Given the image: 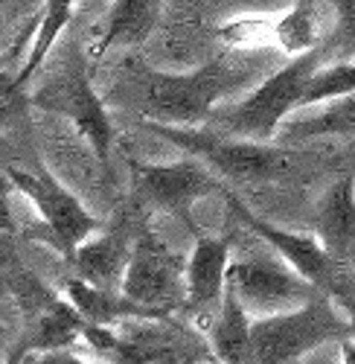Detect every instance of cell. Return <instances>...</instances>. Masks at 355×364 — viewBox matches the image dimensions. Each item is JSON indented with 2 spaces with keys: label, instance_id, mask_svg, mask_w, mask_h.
<instances>
[{
  "label": "cell",
  "instance_id": "6da1fadb",
  "mask_svg": "<svg viewBox=\"0 0 355 364\" xmlns=\"http://www.w3.org/2000/svg\"><path fill=\"white\" fill-rule=\"evenodd\" d=\"M277 47H224L192 73H160L140 58L123 65L120 82L105 102H120L140 114V123L160 126H198L210 114L248 94L265 76L280 68Z\"/></svg>",
  "mask_w": 355,
  "mask_h": 364
},
{
  "label": "cell",
  "instance_id": "7a4b0ae2",
  "mask_svg": "<svg viewBox=\"0 0 355 364\" xmlns=\"http://www.w3.org/2000/svg\"><path fill=\"white\" fill-rule=\"evenodd\" d=\"M323 65H329L327 47H315L303 55H291L285 65H280L253 90H248L242 100L219 105L207 119V129L256 143L277 140L280 126L294 111H300L306 87Z\"/></svg>",
  "mask_w": 355,
  "mask_h": 364
},
{
  "label": "cell",
  "instance_id": "3957f363",
  "mask_svg": "<svg viewBox=\"0 0 355 364\" xmlns=\"http://www.w3.org/2000/svg\"><path fill=\"white\" fill-rule=\"evenodd\" d=\"M29 102L47 114L70 119V123L82 132V137L91 143L99 164L108 166L111 149H114V123L108 117L105 100L94 87L91 65H87L84 47L79 44L76 36H70L62 55L53 58L50 70L44 73V79L33 90Z\"/></svg>",
  "mask_w": 355,
  "mask_h": 364
},
{
  "label": "cell",
  "instance_id": "277c9868",
  "mask_svg": "<svg viewBox=\"0 0 355 364\" xmlns=\"http://www.w3.org/2000/svg\"><path fill=\"white\" fill-rule=\"evenodd\" d=\"M143 129H149L160 140H169L184 155L204 161L216 175H224L230 181H283L306 166L300 151H288L271 143L227 137L210 129L160 126V123H143Z\"/></svg>",
  "mask_w": 355,
  "mask_h": 364
},
{
  "label": "cell",
  "instance_id": "5b68a950",
  "mask_svg": "<svg viewBox=\"0 0 355 364\" xmlns=\"http://www.w3.org/2000/svg\"><path fill=\"white\" fill-rule=\"evenodd\" d=\"M251 336L256 364H300L320 347L352 338V323L335 306V297L320 294L300 309L256 318Z\"/></svg>",
  "mask_w": 355,
  "mask_h": 364
},
{
  "label": "cell",
  "instance_id": "8992f818",
  "mask_svg": "<svg viewBox=\"0 0 355 364\" xmlns=\"http://www.w3.org/2000/svg\"><path fill=\"white\" fill-rule=\"evenodd\" d=\"M227 286L242 300V306L253 321L300 309L309 300L323 294L300 271H294L271 245H265L262 257L248 251L233 257Z\"/></svg>",
  "mask_w": 355,
  "mask_h": 364
},
{
  "label": "cell",
  "instance_id": "52a82bcc",
  "mask_svg": "<svg viewBox=\"0 0 355 364\" xmlns=\"http://www.w3.org/2000/svg\"><path fill=\"white\" fill-rule=\"evenodd\" d=\"M123 294L163 315L184 312L187 306V259L155 233L149 219L137 233L123 277Z\"/></svg>",
  "mask_w": 355,
  "mask_h": 364
},
{
  "label": "cell",
  "instance_id": "ba28073f",
  "mask_svg": "<svg viewBox=\"0 0 355 364\" xmlns=\"http://www.w3.org/2000/svg\"><path fill=\"white\" fill-rule=\"evenodd\" d=\"M6 178H9L12 190H18L36 207L41 225L53 236V248L65 259H70L82 242H87L94 233H99L105 228L102 219H97L91 210L70 190L58 184L50 172H44V169L33 172V169H21V166L6 164Z\"/></svg>",
  "mask_w": 355,
  "mask_h": 364
},
{
  "label": "cell",
  "instance_id": "9c48e42d",
  "mask_svg": "<svg viewBox=\"0 0 355 364\" xmlns=\"http://www.w3.org/2000/svg\"><path fill=\"white\" fill-rule=\"evenodd\" d=\"M131 175H134L137 207H155L169 216L184 219L195 236H201V230L192 222V207L201 198L224 196L227 190L216 178V172L192 155H187L184 161L166 164V166L131 164Z\"/></svg>",
  "mask_w": 355,
  "mask_h": 364
},
{
  "label": "cell",
  "instance_id": "30bf717a",
  "mask_svg": "<svg viewBox=\"0 0 355 364\" xmlns=\"http://www.w3.org/2000/svg\"><path fill=\"white\" fill-rule=\"evenodd\" d=\"M222 198L227 201V207H230V213H233L236 222L245 225L256 239L265 242V245H271L294 271H300V274L309 283H315L323 294L338 297L344 289L352 286V274H346V271H341L335 265V259L327 254V248L320 245V239L315 233L312 236L309 233H291L285 228H277L271 222H265L233 190H224Z\"/></svg>",
  "mask_w": 355,
  "mask_h": 364
},
{
  "label": "cell",
  "instance_id": "8fae6325",
  "mask_svg": "<svg viewBox=\"0 0 355 364\" xmlns=\"http://www.w3.org/2000/svg\"><path fill=\"white\" fill-rule=\"evenodd\" d=\"M230 236H195L187 262V318L204 332L213 326L222 312L230 274Z\"/></svg>",
  "mask_w": 355,
  "mask_h": 364
},
{
  "label": "cell",
  "instance_id": "7c38bea8",
  "mask_svg": "<svg viewBox=\"0 0 355 364\" xmlns=\"http://www.w3.org/2000/svg\"><path fill=\"white\" fill-rule=\"evenodd\" d=\"M143 222H146V216L140 219L137 228H131L123 219L120 225L102 228L87 242H82L76 254L67 259L76 271V277L94 283L99 289H123V277H126V268H129V259H131Z\"/></svg>",
  "mask_w": 355,
  "mask_h": 364
},
{
  "label": "cell",
  "instance_id": "4fadbf2b",
  "mask_svg": "<svg viewBox=\"0 0 355 364\" xmlns=\"http://www.w3.org/2000/svg\"><path fill=\"white\" fill-rule=\"evenodd\" d=\"M315 236L335 265L346 274H355V175L344 172L335 184L323 193L312 216Z\"/></svg>",
  "mask_w": 355,
  "mask_h": 364
},
{
  "label": "cell",
  "instance_id": "5bb4252c",
  "mask_svg": "<svg viewBox=\"0 0 355 364\" xmlns=\"http://www.w3.org/2000/svg\"><path fill=\"white\" fill-rule=\"evenodd\" d=\"M335 6L332 0H294L291 9L271 18L268 44L285 55H303L315 47H323L335 33Z\"/></svg>",
  "mask_w": 355,
  "mask_h": 364
},
{
  "label": "cell",
  "instance_id": "9a60e30c",
  "mask_svg": "<svg viewBox=\"0 0 355 364\" xmlns=\"http://www.w3.org/2000/svg\"><path fill=\"white\" fill-rule=\"evenodd\" d=\"M62 291L73 303V309L94 326H123L129 321L143 318H163V312H155L143 303L123 294V289H99L82 277H62Z\"/></svg>",
  "mask_w": 355,
  "mask_h": 364
},
{
  "label": "cell",
  "instance_id": "2e32d148",
  "mask_svg": "<svg viewBox=\"0 0 355 364\" xmlns=\"http://www.w3.org/2000/svg\"><path fill=\"white\" fill-rule=\"evenodd\" d=\"M87 321L73 309V303L62 297L55 306L44 309L36 318H26V329L21 336L18 353L9 355V361H18L33 353H50V350H70L76 341H82Z\"/></svg>",
  "mask_w": 355,
  "mask_h": 364
},
{
  "label": "cell",
  "instance_id": "e0dca14e",
  "mask_svg": "<svg viewBox=\"0 0 355 364\" xmlns=\"http://www.w3.org/2000/svg\"><path fill=\"white\" fill-rule=\"evenodd\" d=\"M163 6L166 0H111L97 55H105L114 47H140L160 26Z\"/></svg>",
  "mask_w": 355,
  "mask_h": 364
},
{
  "label": "cell",
  "instance_id": "ac0fdd59",
  "mask_svg": "<svg viewBox=\"0 0 355 364\" xmlns=\"http://www.w3.org/2000/svg\"><path fill=\"white\" fill-rule=\"evenodd\" d=\"M323 137H349L355 140V94L320 102L317 111H294L277 132L280 143L323 140Z\"/></svg>",
  "mask_w": 355,
  "mask_h": 364
},
{
  "label": "cell",
  "instance_id": "d6986e66",
  "mask_svg": "<svg viewBox=\"0 0 355 364\" xmlns=\"http://www.w3.org/2000/svg\"><path fill=\"white\" fill-rule=\"evenodd\" d=\"M82 4H91V0H44V9L38 15V29H36V38L33 47H29L23 65L15 76H6V97H12L15 90H21L29 79H33L41 65L50 58L53 47L58 44V38L65 36L67 23H73V15Z\"/></svg>",
  "mask_w": 355,
  "mask_h": 364
},
{
  "label": "cell",
  "instance_id": "ffe728a7",
  "mask_svg": "<svg viewBox=\"0 0 355 364\" xmlns=\"http://www.w3.org/2000/svg\"><path fill=\"white\" fill-rule=\"evenodd\" d=\"M349 94H355V62H329L312 76L300 111L338 97H349Z\"/></svg>",
  "mask_w": 355,
  "mask_h": 364
},
{
  "label": "cell",
  "instance_id": "44dd1931",
  "mask_svg": "<svg viewBox=\"0 0 355 364\" xmlns=\"http://www.w3.org/2000/svg\"><path fill=\"white\" fill-rule=\"evenodd\" d=\"M338 23L332 38L323 44L329 62H352L355 58V0H332Z\"/></svg>",
  "mask_w": 355,
  "mask_h": 364
},
{
  "label": "cell",
  "instance_id": "7402d4cb",
  "mask_svg": "<svg viewBox=\"0 0 355 364\" xmlns=\"http://www.w3.org/2000/svg\"><path fill=\"white\" fill-rule=\"evenodd\" d=\"M9 364H91V361H84L82 355H76V353H70V350H50V353L23 355V358L9 361Z\"/></svg>",
  "mask_w": 355,
  "mask_h": 364
},
{
  "label": "cell",
  "instance_id": "603a6c76",
  "mask_svg": "<svg viewBox=\"0 0 355 364\" xmlns=\"http://www.w3.org/2000/svg\"><path fill=\"white\" fill-rule=\"evenodd\" d=\"M335 303H341V309L346 312V318H349V323H352V336H355V283H352L349 289H344V291L335 297Z\"/></svg>",
  "mask_w": 355,
  "mask_h": 364
}]
</instances>
